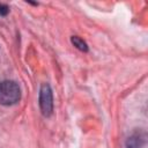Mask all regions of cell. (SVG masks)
<instances>
[{
	"label": "cell",
	"mask_w": 148,
	"mask_h": 148,
	"mask_svg": "<svg viewBox=\"0 0 148 148\" xmlns=\"http://www.w3.org/2000/svg\"><path fill=\"white\" fill-rule=\"evenodd\" d=\"M21 98V89L15 81L5 80L0 82V104L14 105Z\"/></svg>",
	"instance_id": "cell-1"
},
{
	"label": "cell",
	"mask_w": 148,
	"mask_h": 148,
	"mask_svg": "<svg viewBox=\"0 0 148 148\" xmlns=\"http://www.w3.org/2000/svg\"><path fill=\"white\" fill-rule=\"evenodd\" d=\"M38 104L40 112L44 117H50L53 112V95L50 84L43 83L39 89Z\"/></svg>",
	"instance_id": "cell-2"
},
{
	"label": "cell",
	"mask_w": 148,
	"mask_h": 148,
	"mask_svg": "<svg viewBox=\"0 0 148 148\" xmlns=\"http://www.w3.org/2000/svg\"><path fill=\"white\" fill-rule=\"evenodd\" d=\"M146 145L145 135L140 133L132 134L126 141V148H143Z\"/></svg>",
	"instance_id": "cell-3"
},
{
	"label": "cell",
	"mask_w": 148,
	"mask_h": 148,
	"mask_svg": "<svg viewBox=\"0 0 148 148\" xmlns=\"http://www.w3.org/2000/svg\"><path fill=\"white\" fill-rule=\"evenodd\" d=\"M71 42H72V44H73L76 49H79L80 51H82V52H88V45H87V43H86L82 38H80L79 36H72Z\"/></svg>",
	"instance_id": "cell-4"
},
{
	"label": "cell",
	"mask_w": 148,
	"mask_h": 148,
	"mask_svg": "<svg viewBox=\"0 0 148 148\" xmlns=\"http://www.w3.org/2000/svg\"><path fill=\"white\" fill-rule=\"evenodd\" d=\"M9 13V7L5 3H0V15L1 16H6Z\"/></svg>",
	"instance_id": "cell-5"
}]
</instances>
